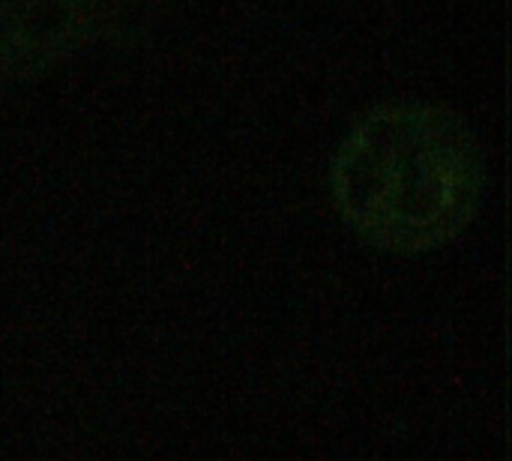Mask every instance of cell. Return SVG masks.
<instances>
[{
  "instance_id": "obj_1",
  "label": "cell",
  "mask_w": 512,
  "mask_h": 461,
  "mask_svg": "<svg viewBox=\"0 0 512 461\" xmlns=\"http://www.w3.org/2000/svg\"><path fill=\"white\" fill-rule=\"evenodd\" d=\"M342 222L369 246L426 255L456 243L486 198V156L444 105L387 102L363 114L330 165Z\"/></svg>"
},
{
  "instance_id": "obj_2",
  "label": "cell",
  "mask_w": 512,
  "mask_h": 461,
  "mask_svg": "<svg viewBox=\"0 0 512 461\" xmlns=\"http://www.w3.org/2000/svg\"><path fill=\"white\" fill-rule=\"evenodd\" d=\"M126 6L129 0H0V87L90 48Z\"/></svg>"
}]
</instances>
